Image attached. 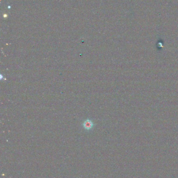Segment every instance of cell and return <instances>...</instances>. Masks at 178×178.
Here are the masks:
<instances>
[{"instance_id": "cell-1", "label": "cell", "mask_w": 178, "mask_h": 178, "mask_svg": "<svg viewBox=\"0 0 178 178\" xmlns=\"http://www.w3.org/2000/svg\"><path fill=\"white\" fill-rule=\"evenodd\" d=\"M94 124L91 120L87 119L83 122V126L84 128L86 130H90L93 128Z\"/></svg>"}]
</instances>
